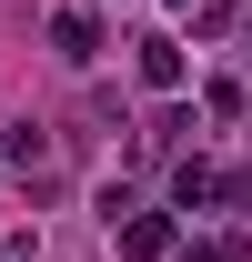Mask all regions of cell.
Returning a JSON list of instances; mask_svg holds the SVG:
<instances>
[{"instance_id":"cell-2","label":"cell","mask_w":252,"mask_h":262,"mask_svg":"<svg viewBox=\"0 0 252 262\" xmlns=\"http://www.w3.org/2000/svg\"><path fill=\"white\" fill-rule=\"evenodd\" d=\"M51 40H61V61H81V71L101 61V20H91V10H61V20H51Z\"/></svg>"},{"instance_id":"cell-4","label":"cell","mask_w":252,"mask_h":262,"mask_svg":"<svg viewBox=\"0 0 252 262\" xmlns=\"http://www.w3.org/2000/svg\"><path fill=\"white\" fill-rule=\"evenodd\" d=\"M141 81H152V91H182V51H172V40H141Z\"/></svg>"},{"instance_id":"cell-1","label":"cell","mask_w":252,"mask_h":262,"mask_svg":"<svg viewBox=\"0 0 252 262\" xmlns=\"http://www.w3.org/2000/svg\"><path fill=\"white\" fill-rule=\"evenodd\" d=\"M222 202V171L212 162H172V212H212Z\"/></svg>"},{"instance_id":"cell-6","label":"cell","mask_w":252,"mask_h":262,"mask_svg":"<svg viewBox=\"0 0 252 262\" xmlns=\"http://www.w3.org/2000/svg\"><path fill=\"white\" fill-rule=\"evenodd\" d=\"M182 262H222V252H212V242H192V252H182Z\"/></svg>"},{"instance_id":"cell-5","label":"cell","mask_w":252,"mask_h":262,"mask_svg":"<svg viewBox=\"0 0 252 262\" xmlns=\"http://www.w3.org/2000/svg\"><path fill=\"white\" fill-rule=\"evenodd\" d=\"M0 151H10V162H20V171H51V131H40V121H20V131H10V141H0Z\"/></svg>"},{"instance_id":"cell-3","label":"cell","mask_w":252,"mask_h":262,"mask_svg":"<svg viewBox=\"0 0 252 262\" xmlns=\"http://www.w3.org/2000/svg\"><path fill=\"white\" fill-rule=\"evenodd\" d=\"M121 252L131 262H161V252H172V212H131V222H121Z\"/></svg>"},{"instance_id":"cell-7","label":"cell","mask_w":252,"mask_h":262,"mask_svg":"<svg viewBox=\"0 0 252 262\" xmlns=\"http://www.w3.org/2000/svg\"><path fill=\"white\" fill-rule=\"evenodd\" d=\"M182 10H192V0H182Z\"/></svg>"}]
</instances>
